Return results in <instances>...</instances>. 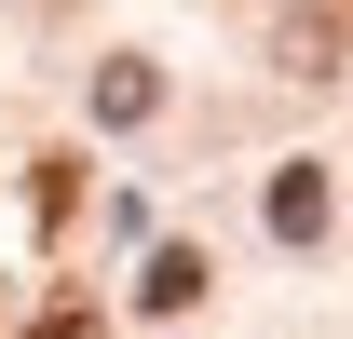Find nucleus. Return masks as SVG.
I'll return each mask as SVG.
<instances>
[{"mask_svg": "<svg viewBox=\"0 0 353 339\" xmlns=\"http://www.w3.org/2000/svg\"><path fill=\"white\" fill-rule=\"evenodd\" d=\"M41 339H95V312H41Z\"/></svg>", "mask_w": 353, "mask_h": 339, "instance_id": "39448f33", "label": "nucleus"}, {"mask_svg": "<svg viewBox=\"0 0 353 339\" xmlns=\"http://www.w3.org/2000/svg\"><path fill=\"white\" fill-rule=\"evenodd\" d=\"M272 54H285L299 82H326V68H340V54H353V0H326V14H312V0H299V14L272 28Z\"/></svg>", "mask_w": 353, "mask_h": 339, "instance_id": "f257e3e1", "label": "nucleus"}, {"mask_svg": "<svg viewBox=\"0 0 353 339\" xmlns=\"http://www.w3.org/2000/svg\"><path fill=\"white\" fill-rule=\"evenodd\" d=\"M272 231H285V245H312V231H326V176H312V163L272 176Z\"/></svg>", "mask_w": 353, "mask_h": 339, "instance_id": "f03ea898", "label": "nucleus"}, {"mask_svg": "<svg viewBox=\"0 0 353 339\" xmlns=\"http://www.w3.org/2000/svg\"><path fill=\"white\" fill-rule=\"evenodd\" d=\"M150 95H163V82H150V68H136V54H123V68L95 82V109H109V123H150Z\"/></svg>", "mask_w": 353, "mask_h": 339, "instance_id": "20e7f679", "label": "nucleus"}, {"mask_svg": "<svg viewBox=\"0 0 353 339\" xmlns=\"http://www.w3.org/2000/svg\"><path fill=\"white\" fill-rule=\"evenodd\" d=\"M136 298H150V312H190V298H204V258H190V245H163V258H150V285H136Z\"/></svg>", "mask_w": 353, "mask_h": 339, "instance_id": "7ed1b4c3", "label": "nucleus"}]
</instances>
